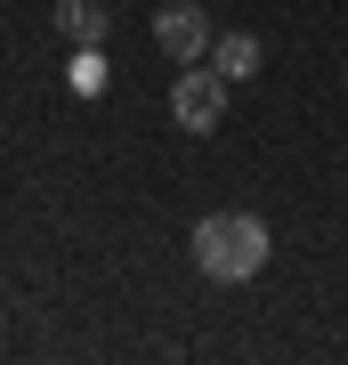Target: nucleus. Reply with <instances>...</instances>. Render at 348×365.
<instances>
[{
  "label": "nucleus",
  "instance_id": "obj_1",
  "mask_svg": "<svg viewBox=\"0 0 348 365\" xmlns=\"http://www.w3.org/2000/svg\"><path fill=\"white\" fill-rule=\"evenodd\" d=\"M194 268H203L211 284H251V276L268 268V220H251V211H211V220L194 227Z\"/></svg>",
  "mask_w": 348,
  "mask_h": 365
},
{
  "label": "nucleus",
  "instance_id": "obj_2",
  "mask_svg": "<svg viewBox=\"0 0 348 365\" xmlns=\"http://www.w3.org/2000/svg\"><path fill=\"white\" fill-rule=\"evenodd\" d=\"M170 114H179V130L211 138V130L227 122V73H219V66H186L179 81H170Z\"/></svg>",
  "mask_w": 348,
  "mask_h": 365
},
{
  "label": "nucleus",
  "instance_id": "obj_3",
  "mask_svg": "<svg viewBox=\"0 0 348 365\" xmlns=\"http://www.w3.org/2000/svg\"><path fill=\"white\" fill-rule=\"evenodd\" d=\"M211 41H219V33H211V16L194 9V0H170V9H154V49H162V57H179V66H203Z\"/></svg>",
  "mask_w": 348,
  "mask_h": 365
},
{
  "label": "nucleus",
  "instance_id": "obj_4",
  "mask_svg": "<svg viewBox=\"0 0 348 365\" xmlns=\"http://www.w3.org/2000/svg\"><path fill=\"white\" fill-rule=\"evenodd\" d=\"M57 33L73 41V49H97L105 41V9L97 0H57Z\"/></svg>",
  "mask_w": 348,
  "mask_h": 365
},
{
  "label": "nucleus",
  "instance_id": "obj_5",
  "mask_svg": "<svg viewBox=\"0 0 348 365\" xmlns=\"http://www.w3.org/2000/svg\"><path fill=\"white\" fill-rule=\"evenodd\" d=\"M211 66H219L227 81L259 73V41H251V33H219V41H211Z\"/></svg>",
  "mask_w": 348,
  "mask_h": 365
},
{
  "label": "nucleus",
  "instance_id": "obj_6",
  "mask_svg": "<svg viewBox=\"0 0 348 365\" xmlns=\"http://www.w3.org/2000/svg\"><path fill=\"white\" fill-rule=\"evenodd\" d=\"M65 81H73V90H81V98H97V90H105V81H114V66H105V57H97V49H73V66H65Z\"/></svg>",
  "mask_w": 348,
  "mask_h": 365
}]
</instances>
